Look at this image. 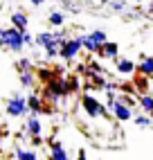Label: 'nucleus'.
I'll return each instance as SVG.
<instances>
[{
	"label": "nucleus",
	"mask_w": 153,
	"mask_h": 160,
	"mask_svg": "<svg viewBox=\"0 0 153 160\" xmlns=\"http://www.w3.org/2000/svg\"><path fill=\"white\" fill-rule=\"evenodd\" d=\"M115 70H117V74H122V77H131V74L137 70V63L131 61V59H122V57H119L115 61Z\"/></svg>",
	"instance_id": "obj_7"
},
{
	"label": "nucleus",
	"mask_w": 153,
	"mask_h": 160,
	"mask_svg": "<svg viewBox=\"0 0 153 160\" xmlns=\"http://www.w3.org/2000/svg\"><path fill=\"white\" fill-rule=\"evenodd\" d=\"M29 2H32V5H34V7H41L43 2H47V0H29Z\"/></svg>",
	"instance_id": "obj_34"
},
{
	"label": "nucleus",
	"mask_w": 153,
	"mask_h": 160,
	"mask_svg": "<svg viewBox=\"0 0 153 160\" xmlns=\"http://www.w3.org/2000/svg\"><path fill=\"white\" fill-rule=\"evenodd\" d=\"M50 43H54V34H52V32H38V34H36V45L38 48L45 50Z\"/></svg>",
	"instance_id": "obj_19"
},
{
	"label": "nucleus",
	"mask_w": 153,
	"mask_h": 160,
	"mask_svg": "<svg viewBox=\"0 0 153 160\" xmlns=\"http://www.w3.org/2000/svg\"><path fill=\"white\" fill-rule=\"evenodd\" d=\"M59 52H61V45L57 43V41H54V43H50V45L45 48V57H47V59H57V57H59Z\"/></svg>",
	"instance_id": "obj_26"
},
{
	"label": "nucleus",
	"mask_w": 153,
	"mask_h": 160,
	"mask_svg": "<svg viewBox=\"0 0 153 160\" xmlns=\"http://www.w3.org/2000/svg\"><path fill=\"white\" fill-rule=\"evenodd\" d=\"M119 92H122V95H131V97H133V95H137L133 81H131V83H119Z\"/></svg>",
	"instance_id": "obj_27"
},
{
	"label": "nucleus",
	"mask_w": 153,
	"mask_h": 160,
	"mask_svg": "<svg viewBox=\"0 0 153 160\" xmlns=\"http://www.w3.org/2000/svg\"><path fill=\"white\" fill-rule=\"evenodd\" d=\"M99 57L101 59H108V61H117L119 59V45L115 43V41H108L106 45L99 48Z\"/></svg>",
	"instance_id": "obj_8"
},
{
	"label": "nucleus",
	"mask_w": 153,
	"mask_h": 160,
	"mask_svg": "<svg viewBox=\"0 0 153 160\" xmlns=\"http://www.w3.org/2000/svg\"><path fill=\"white\" fill-rule=\"evenodd\" d=\"M16 70H18V74H23V72H34V63H32V59L23 57V59L16 61Z\"/></svg>",
	"instance_id": "obj_21"
},
{
	"label": "nucleus",
	"mask_w": 153,
	"mask_h": 160,
	"mask_svg": "<svg viewBox=\"0 0 153 160\" xmlns=\"http://www.w3.org/2000/svg\"><path fill=\"white\" fill-rule=\"evenodd\" d=\"M14 160H38V153L34 151V149L16 147V149H14Z\"/></svg>",
	"instance_id": "obj_14"
},
{
	"label": "nucleus",
	"mask_w": 153,
	"mask_h": 160,
	"mask_svg": "<svg viewBox=\"0 0 153 160\" xmlns=\"http://www.w3.org/2000/svg\"><path fill=\"white\" fill-rule=\"evenodd\" d=\"M47 23H50L52 27L61 29V27L65 25V14L61 12V9H54V12H50V16H47Z\"/></svg>",
	"instance_id": "obj_16"
},
{
	"label": "nucleus",
	"mask_w": 153,
	"mask_h": 160,
	"mask_svg": "<svg viewBox=\"0 0 153 160\" xmlns=\"http://www.w3.org/2000/svg\"><path fill=\"white\" fill-rule=\"evenodd\" d=\"M90 36H92V41H95V43L99 45V48L108 43V36H106V32H104V29H92V32H90Z\"/></svg>",
	"instance_id": "obj_24"
},
{
	"label": "nucleus",
	"mask_w": 153,
	"mask_h": 160,
	"mask_svg": "<svg viewBox=\"0 0 153 160\" xmlns=\"http://www.w3.org/2000/svg\"><path fill=\"white\" fill-rule=\"evenodd\" d=\"M18 81H20V86H23V88H34L38 83L36 72H23V74H18Z\"/></svg>",
	"instance_id": "obj_17"
},
{
	"label": "nucleus",
	"mask_w": 153,
	"mask_h": 160,
	"mask_svg": "<svg viewBox=\"0 0 153 160\" xmlns=\"http://www.w3.org/2000/svg\"><path fill=\"white\" fill-rule=\"evenodd\" d=\"M133 86L137 90V97H140V95H146L149 92V77H142V74H140V77L133 81Z\"/></svg>",
	"instance_id": "obj_22"
},
{
	"label": "nucleus",
	"mask_w": 153,
	"mask_h": 160,
	"mask_svg": "<svg viewBox=\"0 0 153 160\" xmlns=\"http://www.w3.org/2000/svg\"><path fill=\"white\" fill-rule=\"evenodd\" d=\"M81 108L86 111V115H88V117H101L106 106H104L99 99H97L95 95L83 92V95H81Z\"/></svg>",
	"instance_id": "obj_4"
},
{
	"label": "nucleus",
	"mask_w": 153,
	"mask_h": 160,
	"mask_svg": "<svg viewBox=\"0 0 153 160\" xmlns=\"http://www.w3.org/2000/svg\"><path fill=\"white\" fill-rule=\"evenodd\" d=\"M23 41H25V48H34L36 45V36H32L29 32H23Z\"/></svg>",
	"instance_id": "obj_30"
},
{
	"label": "nucleus",
	"mask_w": 153,
	"mask_h": 160,
	"mask_svg": "<svg viewBox=\"0 0 153 160\" xmlns=\"http://www.w3.org/2000/svg\"><path fill=\"white\" fill-rule=\"evenodd\" d=\"M108 5H111L113 12H124V9H126V2H124V0H111Z\"/></svg>",
	"instance_id": "obj_29"
},
{
	"label": "nucleus",
	"mask_w": 153,
	"mask_h": 160,
	"mask_svg": "<svg viewBox=\"0 0 153 160\" xmlns=\"http://www.w3.org/2000/svg\"><path fill=\"white\" fill-rule=\"evenodd\" d=\"M137 104H140V108L144 115H153V95L146 92V95H140L137 97Z\"/></svg>",
	"instance_id": "obj_13"
},
{
	"label": "nucleus",
	"mask_w": 153,
	"mask_h": 160,
	"mask_svg": "<svg viewBox=\"0 0 153 160\" xmlns=\"http://www.w3.org/2000/svg\"><path fill=\"white\" fill-rule=\"evenodd\" d=\"M2 41L5 48L9 52H23L25 50V41H23V32H18L16 27L9 25L7 29H2Z\"/></svg>",
	"instance_id": "obj_2"
},
{
	"label": "nucleus",
	"mask_w": 153,
	"mask_h": 160,
	"mask_svg": "<svg viewBox=\"0 0 153 160\" xmlns=\"http://www.w3.org/2000/svg\"><path fill=\"white\" fill-rule=\"evenodd\" d=\"M76 160H88V156H86V149H79V153H76Z\"/></svg>",
	"instance_id": "obj_33"
},
{
	"label": "nucleus",
	"mask_w": 153,
	"mask_h": 160,
	"mask_svg": "<svg viewBox=\"0 0 153 160\" xmlns=\"http://www.w3.org/2000/svg\"><path fill=\"white\" fill-rule=\"evenodd\" d=\"M5 113L9 117H29V106H27V97H23L20 92H14L5 104Z\"/></svg>",
	"instance_id": "obj_1"
},
{
	"label": "nucleus",
	"mask_w": 153,
	"mask_h": 160,
	"mask_svg": "<svg viewBox=\"0 0 153 160\" xmlns=\"http://www.w3.org/2000/svg\"><path fill=\"white\" fill-rule=\"evenodd\" d=\"M101 70H104V68H101L99 61H88V72H90V74H101Z\"/></svg>",
	"instance_id": "obj_28"
},
{
	"label": "nucleus",
	"mask_w": 153,
	"mask_h": 160,
	"mask_svg": "<svg viewBox=\"0 0 153 160\" xmlns=\"http://www.w3.org/2000/svg\"><path fill=\"white\" fill-rule=\"evenodd\" d=\"M9 23H12V27H16L18 32H27V25H29V18L25 12H14L12 16H9Z\"/></svg>",
	"instance_id": "obj_11"
},
{
	"label": "nucleus",
	"mask_w": 153,
	"mask_h": 160,
	"mask_svg": "<svg viewBox=\"0 0 153 160\" xmlns=\"http://www.w3.org/2000/svg\"><path fill=\"white\" fill-rule=\"evenodd\" d=\"M104 90H106V92H115V90H119V83H115V81H108Z\"/></svg>",
	"instance_id": "obj_31"
},
{
	"label": "nucleus",
	"mask_w": 153,
	"mask_h": 160,
	"mask_svg": "<svg viewBox=\"0 0 153 160\" xmlns=\"http://www.w3.org/2000/svg\"><path fill=\"white\" fill-rule=\"evenodd\" d=\"M151 120H153V115H151Z\"/></svg>",
	"instance_id": "obj_35"
},
{
	"label": "nucleus",
	"mask_w": 153,
	"mask_h": 160,
	"mask_svg": "<svg viewBox=\"0 0 153 160\" xmlns=\"http://www.w3.org/2000/svg\"><path fill=\"white\" fill-rule=\"evenodd\" d=\"M83 88V83L79 79V74H68V92L74 95V92H79Z\"/></svg>",
	"instance_id": "obj_20"
},
{
	"label": "nucleus",
	"mask_w": 153,
	"mask_h": 160,
	"mask_svg": "<svg viewBox=\"0 0 153 160\" xmlns=\"http://www.w3.org/2000/svg\"><path fill=\"white\" fill-rule=\"evenodd\" d=\"M47 144H50V160H70V156H68V151H65L61 140H52L50 138Z\"/></svg>",
	"instance_id": "obj_6"
},
{
	"label": "nucleus",
	"mask_w": 153,
	"mask_h": 160,
	"mask_svg": "<svg viewBox=\"0 0 153 160\" xmlns=\"http://www.w3.org/2000/svg\"><path fill=\"white\" fill-rule=\"evenodd\" d=\"M27 106H29V113H32V115L45 113V102H43V97H41L38 92H32L29 97H27Z\"/></svg>",
	"instance_id": "obj_9"
},
{
	"label": "nucleus",
	"mask_w": 153,
	"mask_h": 160,
	"mask_svg": "<svg viewBox=\"0 0 153 160\" xmlns=\"http://www.w3.org/2000/svg\"><path fill=\"white\" fill-rule=\"evenodd\" d=\"M79 36H81V45H83V50L88 52V54H99V45L92 41L90 32H88V34H79Z\"/></svg>",
	"instance_id": "obj_15"
},
{
	"label": "nucleus",
	"mask_w": 153,
	"mask_h": 160,
	"mask_svg": "<svg viewBox=\"0 0 153 160\" xmlns=\"http://www.w3.org/2000/svg\"><path fill=\"white\" fill-rule=\"evenodd\" d=\"M117 102H119V104H124V106H128V108H135V106H140V104H137V97H131V95H122V92L117 95Z\"/></svg>",
	"instance_id": "obj_25"
},
{
	"label": "nucleus",
	"mask_w": 153,
	"mask_h": 160,
	"mask_svg": "<svg viewBox=\"0 0 153 160\" xmlns=\"http://www.w3.org/2000/svg\"><path fill=\"white\" fill-rule=\"evenodd\" d=\"M133 122H135V126H140V129H149V126L153 124V120H151V115H144V113H140V115H135V117H133Z\"/></svg>",
	"instance_id": "obj_23"
},
{
	"label": "nucleus",
	"mask_w": 153,
	"mask_h": 160,
	"mask_svg": "<svg viewBox=\"0 0 153 160\" xmlns=\"http://www.w3.org/2000/svg\"><path fill=\"white\" fill-rule=\"evenodd\" d=\"M29 142H32V147H41L43 144V138L38 135V138H29Z\"/></svg>",
	"instance_id": "obj_32"
},
{
	"label": "nucleus",
	"mask_w": 153,
	"mask_h": 160,
	"mask_svg": "<svg viewBox=\"0 0 153 160\" xmlns=\"http://www.w3.org/2000/svg\"><path fill=\"white\" fill-rule=\"evenodd\" d=\"M36 79L43 83V86H47V83L54 79V70L52 68H38L36 70Z\"/></svg>",
	"instance_id": "obj_18"
},
{
	"label": "nucleus",
	"mask_w": 153,
	"mask_h": 160,
	"mask_svg": "<svg viewBox=\"0 0 153 160\" xmlns=\"http://www.w3.org/2000/svg\"><path fill=\"white\" fill-rule=\"evenodd\" d=\"M137 72L142 77H153V57H140V63H137Z\"/></svg>",
	"instance_id": "obj_12"
},
{
	"label": "nucleus",
	"mask_w": 153,
	"mask_h": 160,
	"mask_svg": "<svg viewBox=\"0 0 153 160\" xmlns=\"http://www.w3.org/2000/svg\"><path fill=\"white\" fill-rule=\"evenodd\" d=\"M113 117H115V120L117 122H131V120H133V108H128V106H124V104H115V108H113Z\"/></svg>",
	"instance_id": "obj_10"
},
{
	"label": "nucleus",
	"mask_w": 153,
	"mask_h": 160,
	"mask_svg": "<svg viewBox=\"0 0 153 160\" xmlns=\"http://www.w3.org/2000/svg\"><path fill=\"white\" fill-rule=\"evenodd\" d=\"M23 133H27L29 138H38L43 133V122H41V117L38 115H29L25 124H23Z\"/></svg>",
	"instance_id": "obj_5"
},
{
	"label": "nucleus",
	"mask_w": 153,
	"mask_h": 160,
	"mask_svg": "<svg viewBox=\"0 0 153 160\" xmlns=\"http://www.w3.org/2000/svg\"><path fill=\"white\" fill-rule=\"evenodd\" d=\"M83 50V45H81V36L76 34V36H70L65 43L61 45V52H59V57L63 59V61H74L76 57H79V52Z\"/></svg>",
	"instance_id": "obj_3"
}]
</instances>
